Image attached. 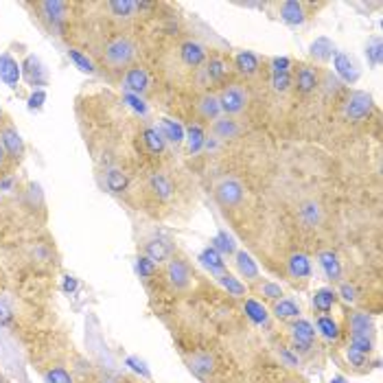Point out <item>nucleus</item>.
Listing matches in <instances>:
<instances>
[{"label": "nucleus", "instance_id": "nucleus-29", "mask_svg": "<svg viewBox=\"0 0 383 383\" xmlns=\"http://www.w3.org/2000/svg\"><path fill=\"white\" fill-rule=\"evenodd\" d=\"M18 75H20V68H18V64L11 60V57L9 55L0 57V79H3L5 83H9V85H16Z\"/></svg>", "mask_w": 383, "mask_h": 383}, {"label": "nucleus", "instance_id": "nucleus-8", "mask_svg": "<svg viewBox=\"0 0 383 383\" xmlns=\"http://www.w3.org/2000/svg\"><path fill=\"white\" fill-rule=\"evenodd\" d=\"M0 140H3V147H5L11 164H20L26 156V147H24L20 132L11 123H7L5 127H0Z\"/></svg>", "mask_w": 383, "mask_h": 383}, {"label": "nucleus", "instance_id": "nucleus-47", "mask_svg": "<svg viewBox=\"0 0 383 383\" xmlns=\"http://www.w3.org/2000/svg\"><path fill=\"white\" fill-rule=\"evenodd\" d=\"M138 270H140V274H152L154 272V263L149 258H140Z\"/></svg>", "mask_w": 383, "mask_h": 383}, {"label": "nucleus", "instance_id": "nucleus-18", "mask_svg": "<svg viewBox=\"0 0 383 383\" xmlns=\"http://www.w3.org/2000/svg\"><path fill=\"white\" fill-rule=\"evenodd\" d=\"M335 70L348 83H355L360 79V68H357L355 60H352V57L346 55V53H337L335 55Z\"/></svg>", "mask_w": 383, "mask_h": 383}, {"label": "nucleus", "instance_id": "nucleus-28", "mask_svg": "<svg viewBox=\"0 0 383 383\" xmlns=\"http://www.w3.org/2000/svg\"><path fill=\"white\" fill-rule=\"evenodd\" d=\"M333 53H335V46H333V42L327 40V38H318V40L311 44V57H313V60H318V62L331 60Z\"/></svg>", "mask_w": 383, "mask_h": 383}, {"label": "nucleus", "instance_id": "nucleus-22", "mask_svg": "<svg viewBox=\"0 0 383 383\" xmlns=\"http://www.w3.org/2000/svg\"><path fill=\"white\" fill-rule=\"evenodd\" d=\"M234 263H237V270L239 274L248 280V283H256L258 280V268L256 263L252 261V256L248 252H237V256H234Z\"/></svg>", "mask_w": 383, "mask_h": 383}, {"label": "nucleus", "instance_id": "nucleus-7", "mask_svg": "<svg viewBox=\"0 0 383 383\" xmlns=\"http://www.w3.org/2000/svg\"><path fill=\"white\" fill-rule=\"evenodd\" d=\"M164 278L167 283L173 287V289H187L193 280V274H191V268H189V263L180 256H171L164 265Z\"/></svg>", "mask_w": 383, "mask_h": 383}, {"label": "nucleus", "instance_id": "nucleus-1", "mask_svg": "<svg viewBox=\"0 0 383 383\" xmlns=\"http://www.w3.org/2000/svg\"><path fill=\"white\" fill-rule=\"evenodd\" d=\"M134 60H136V44L130 38L116 36V38L105 42L103 62L112 70H127L130 66H134Z\"/></svg>", "mask_w": 383, "mask_h": 383}, {"label": "nucleus", "instance_id": "nucleus-38", "mask_svg": "<svg viewBox=\"0 0 383 383\" xmlns=\"http://www.w3.org/2000/svg\"><path fill=\"white\" fill-rule=\"evenodd\" d=\"M46 381L48 383H73V377L64 368H53L46 372Z\"/></svg>", "mask_w": 383, "mask_h": 383}, {"label": "nucleus", "instance_id": "nucleus-39", "mask_svg": "<svg viewBox=\"0 0 383 383\" xmlns=\"http://www.w3.org/2000/svg\"><path fill=\"white\" fill-rule=\"evenodd\" d=\"M125 175L121 173V171H110L107 173V187L112 189V191H123L125 189Z\"/></svg>", "mask_w": 383, "mask_h": 383}, {"label": "nucleus", "instance_id": "nucleus-16", "mask_svg": "<svg viewBox=\"0 0 383 383\" xmlns=\"http://www.w3.org/2000/svg\"><path fill=\"white\" fill-rule=\"evenodd\" d=\"M280 20L289 26H300L307 18L305 14V5L303 3H296V0H287V3L280 5Z\"/></svg>", "mask_w": 383, "mask_h": 383}, {"label": "nucleus", "instance_id": "nucleus-30", "mask_svg": "<svg viewBox=\"0 0 383 383\" xmlns=\"http://www.w3.org/2000/svg\"><path fill=\"white\" fill-rule=\"evenodd\" d=\"M256 291L265 300H280L283 298V287L272 280H256Z\"/></svg>", "mask_w": 383, "mask_h": 383}, {"label": "nucleus", "instance_id": "nucleus-24", "mask_svg": "<svg viewBox=\"0 0 383 383\" xmlns=\"http://www.w3.org/2000/svg\"><path fill=\"white\" fill-rule=\"evenodd\" d=\"M298 217H300V221H303L307 228L320 226V224H322V209H320V204L313 201V199L305 201V204L300 206V211H298Z\"/></svg>", "mask_w": 383, "mask_h": 383}, {"label": "nucleus", "instance_id": "nucleus-42", "mask_svg": "<svg viewBox=\"0 0 383 383\" xmlns=\"http://www.w3.org/2000/svg\"><path fill=\"white\" fill-rule=\"evenodd\" d=\"M289 85H291L289 73H274V90H278V93H285Z\"/></svg>", "mask_w": 383, "mask_h": 383}, {"label": "nucleus", "instance_id": "nucleus-48", "mask_svg": "<svg viewBox=\"0 0 383 383\" xmlns=\"http://www.w3.org/2000/svg\"><path fill=\"white\" fill-rule=\"evenodd\" d=\"M217 243H219V248H221V250H226V252H232V250H234V246H232V241L228 239V234H224V232L219 234V239H217Z\"/></svg>", "mask_w": 383, "mask_h": 383}, {"label": "nucleus", "instance_id": "nucleus-34", "mask_svg": "<svg viewBox=\"0 0 383 383\" xmlns=\"http://www.w3.org/2000/svg\"><path fill=\"white\" fill-rule=\"evenodd\" d=\"M217 280L232 293V296H246V285L239 278H234L232 274H219Z\"/></svg>", "mask_w": 383, "mask_h": 383}, {"label": "nucleus", "instance_id": "nucleus-12", "mask_svg": "<svg viewBox=\"0 0 383 383\" xmlns=\"http://www.w3.org/2000/svg\"><path fill=\"white\" fill-rule=\"evenodd\" d=\"M180 60L184 66L189 68H197L201 64H206L209 60V53H206V46L195 42V40H187L182 46H180Z\"/></svg>", "mask_w": 383, "mask_h": 383}, {"label": "nucleus", "instance_id": "nucleus-15", "mask_svg": "<svg viewBox=\"0 0 383 383\" xmlns=\"http://www.w3.org/2000/svg\"><path fill=\"white\" fill-rule=\"evenodd\" d=\"M173 256V248L164 239H152L145 243V258H149L154 265L156 263H167Z\"/></svg>", "mask_w": 383, "mask_h": 383}, {"label": "nucleus", "instance_id": "nucleus-37", "mask_svg": "<svg viewBox=\"0 0 383 383\" xmlns=\"http://www.w3.org/2000/svg\"><path fill=\"white\" fill-rule=\"evenodd\" d=\"M246 309H248V315H250L256 324H265V320H268V313H265V309H263L258 303H254V300H248Z\"/></svg>", "mask_w": 383, "mask_h": 383}, {"label": "nucleus", "instance_id": "nucleus-27", "mask_svg": "<svg viewBox=\"0 0 383 383\" xmlns=\"http://www.w3.org/2000/svg\"><path fill=\"white\" fill-rule=\"evenodd\" d=\"M335 291L333 289H318L315 291V296H313V307H315V311H320V313H329L331 309H333V305H335Z\"/></svg>", "mask_w": 383, "mask_h": 383}, {"label": "nucleus", "instance_id": "nucleus-26", "mask_svg": "<svg viewBox=\"0 0 383 383\" xmlns=\"http://www.w3.org/2000/svg\"><path fill=\"white\" fill-rule=\"evenodd\" d=\"M272 313L278 320H293V318H300V307L293 300H289V298H280V300L274 303Z\"/></svg>", "mask_w": 383, "mask_h": 383}, {"label": "nucleus", "instance_id": "nucleus-50", "mask_svg": "<svg viewBox=\"0 0 383 383\" xmlns=\"http://www.w3.org/2000/svg\"><path fill=\"white\" fill-rule=\"evenodd\" d=\"M331 383H346V381H344V379H342V377H335V379H333V381H331Z\"/></svg>", "mask_w": 383, "mask_h": 383}, {"label": "nucleus", "instance_id": "nucleus-6", "mask_svg": "<svg viewBox=\"0 0 383 383\" xmlns=\"http://www.w3.org/2000/svg\"><path fill=\"white\" fill-rule=\"evenodd\" d=\"M36 9L40 11V20L46 24L48 31L57 33L66 22L68 5L57 3V0H46V3H36Z\"/></svg>", "mask_w": 383, "mask_h": 383}, {"label": "nucleus", "instance_id": "nucleus-44", "mask_svg": "<svg viewBox=\"0 0 383 383\" xmlns=\"http://www.w3.org/2000/svg\"><path fill=\"white\" fill-rule=\"evenodd\" d=\"M162 127L167 130V136H169V140H175V142H178V140L182 138V132H180V127H173V125H171L167 119H164Z\"/></svg>", "mask_w": 383, "mask_h": 383}, {"label": "nucleus", "instance_id": "nucleus-13", "mask_svg": "<svg viewBox=\"0 0 383 383\" xmlns=\"http://www.w3.org/2000/svg\"><path fill=\"white\" fill-rule=\"evenodd\" d=\"M195 110H197L199 119L206 121V123H213V121H217L219 116H221V107H219L217 95H211V93H206V95H201V97L197 99Z\"/></svg>", "mask_w": 383, "mask_h": 383}, {"label": "nucleus", "instance_id": "nucleus-4", "mask_svg": "<svg viewBox=\"0 0 383 383\" xmlns=\"http://www.w3.org/2000/svg\"><path fill=\"white\" fill-rule=\"evenodd\" d=\"M246 199V189L237 178H221L215 184V201L224 211H234Z\"/></svg>", "mask_w": 383, "mask_h": 383}, {"label": "nucleus", "instance_id": "nucleus-5", "mask_svg": "<svg viewBox=\"0 0 383 383\" xmlns=\"http://www.w3.org/2000/svg\"><path fill=\"white\" fill-rule=\"evenodd\" d=\"M374 110V103H372V97L364 90H352L344 105H342V114H344V119L346 121H352V123H362L366 121L368 116L372 114Z\"/></svg>", "mask_w": 383, "mask_h": 383}, {"label": "nucleus", "instance_id": "nucleus-32", "mask_svg": "<svg viewBox=\"0 0 383 383\" xmlns=\"http://www.w3.org/2000/svg\"><path fill=\"white\" fill-rule=\"evenodd\" d=\"M226 62L221 57H211V60H206V75H209L211 81H221L226 77Z\"/></svg>", "mask_w": 383, "mask_h": 383}, {"label": "nucleus", "instance_id": "nucleus-46", "mask_svg": "<svg viewBox=\"0 0 383 383\" xmlns=\"http://www.w3.org/2000/svg\"><path fill=\"white\" fill-rule=\"evenodd\" d=\"M340 293H342V298H344L346 303H352V300H355V289H352L348 283H342V285H340Z\"/></svg>", "mask_w": 383, "mask_h": 383}, {"label": "nucleus", "instance_id": "nucleus-35", "mask_svg": "<svg viewBox=\"0 0 383 383\" xmlns=\"http://www.w3.org/2000/svg\"><path fill=\"white\" fill-rule=\"evenodd\" d=\"M201 263H204L211 272H217V274L224 272V261H221V256H219L215 250H211V248L201 252Z\"/></svg>", "mask_w": 383, "mask_h": 383}, {"label": "nucleus", "instance_id": "nucleus-2", "mask_svg": "<svg viewBox=\"0 0 383 383\" xmlns=\"http://www.w3.org/2000/svg\"><path fill=\"white\" fill-rule=\"evenodd\" d=\"M350 348H355L364 355H370L372 350V344H374V324H372V318L357 311L350 315Z\"/></svg>", "mask_w": 383, "mask_h": 383}, {"label": "nucleus", "instance_id": "nucleus-21", "mask_svg": "<svg viewBox=\"0 0 383 383\" xmlns=\"http://www.w3.org/2000/svg\"><path fill=\"white\" fill-rule=\"evenodd\" d=\"M234 66H237V70L246 77H254L261 68L258 64V57L250 51H241L237 53V57H234Z\"/></svg>", "mask_w": 383, "mask_h": 383}, {"label": "nucleus", "instance_id": "nucleus-43", "mask_svg": "<svg viewBox=\"0 0 383 383\" xmlns=\"http://www.w3.org/2000/svg\"><path fill=\"white\" fill-rule=\"evenodd\" d=\"M320 85H324V90H327L329 95H331V93L335 95V93L340 90V81H337L331 73L324 75V81H320Z\"/></svg>", "mask_w": 383, "mask_h": 383}, {"label": "nucleus", "instance_id": "nucleus-45", "mask_svg": "<svg viewBox=\"0 0 383 383\" xmlns=\"http://www.w3.org/2000/svg\"><path fill=\"white\" fill-rule=\"evenodd\" d=\"M9 167H11V160H9V156H7V152H5L3 140H0V175L7 173V169H9Z\"/></svg>", "mask_w": 383, "mask_h": 383}, {"label": "nucleus", "instance_id": "nucleus-3", "mask_svg": "<svg viewBox=\"0 0 383 383\" xmlns=\"http://www.w3.org/2000/svg\"><path fill=\"white\" fill-rule=\"evenodd\" d=\"M217 101H219L221 114L234 119V116H239L241 112H246L250 95L246 90V85H241V83H228V85L221 88V93L217 95Z\"/></svg>", "mask_w": 383, "mask_h": 383}, {"label": "nucleus", "instance_id": "nucleus-49", "mask_svg": "<svg viewBox=\"0 0 383 383\" xmlns=\"http://www.w3.org/2000/svg\"><path fill=\"white\" fill-rule=\"evenodd\" d=\"M7 123H11V121H9V116L5 114V110H3V107H0V127H5Z\"/></svg>", "mask_w": 383, "mask_h": 383}, {"label": "nucleus", "instance_id": "nucleus-14", "mask_svg": "<svg viewBox=\"0 0 383 383\" xmlns=\"http://www.w3.org/2000/svg\"><path fill=\"white\" fill-rule=\"evenodd\" d=\"M287 272L293 280H307L311 278V261L303 252H293L287 258Z\"/></svg>", "mask_w": 383, "mask_h": 383}, {"label": "nucleus", "instance_id": "nucleus-19", "mask_svg": "<svg viewBox=\"0 0 383 383\" xmlns=\"http://www.w3.org/2000/svg\"><path fill=\"white\" fill-rule=\"evenodd\" d=\"M189 368L199 379H209L215 372V357L209 355V352H197V355L189 360Z\"/></svg>", "mask_w": 383, "mask_h": 383}, {"label": "nucleus", "instance_id": "nucleus-23", "mask_svg": "<svg viewBox=\"0 0 383 383\" xmlns=\"http://www.w3.org/2000/svg\"><path fill=\"white\" fill-rule=\"evenodd\" d=\"M107 9L112 11L116 20H132L140 7L134 0H112V3H107Z\"/></svg>", "mask_w": 383, "mask_h": 383}, {"label": "nucleus", "instance_id": "nucleus-36", "mask_svg": "<svg viewBox=\"0 0 383 383\" xmlns=\"http://www.w3.org/2000/svg\"><path fill=\"white\" fill-rule=\"evenodd\" d=\"M366 55H368V62H370L372 66H379V64H381V38H372V40L368 42Z\"/></svg>", "mask_w": 383, "mask_h": 383}, {"label": "nucleus", "instance_id": "nucleus-17", "mask_svg": "<svg viewBox=\"0 0 383 383\" xmlns=\"http://www.w3.org/2000/svg\"><path fill=\"white\" fill-rule=\"evenodd\" d=\"M211 132L219 140H230V138H237L241 134V127H239L237 121L230 119V116H219L217 121H213Z\"/></svg>", "mask_w": 383, "mask_h": 383}, {"label": "nucleus", "instance_id": "nucleus-10", "mask_svg": "<svg viewBox=\"0 0 383 383\" xmlns=\"http://www.w3.org/2000/svg\"><path fill=\"white\" fill-rule=\"evenodd\" d=\"M291 337H293V346L300 352H309L315 340V329L311 327V322L307 320H296L291 324Z\"/></svg>", "mask_w": 383, "mask_h": 383}, {"label": "nucleus", "instance_id": "nucleus-9", "mask_svg": "<svg viewBox=\"0 0 383 383\" xmlns=\"http://www.w3.org/2000/svg\"><path fill=\"white\" fill-rule=\"evenodd\" d=\"M293 85L300 95H311L320 88V70L311 64H298L293 73Z\"/></svg>", "mask_w": 383, "mask_h": 383}, {"label": "nucleus", "instance_id": "nucleus-41", "mask_svg": "<svg viewBox=\"0 0 383 383\" xmlns=\"http://www.w3.org/2000/svg\"><path fill=\"white\" fill-rule=\"evenodd\" d=\"M68 55H70V60H73L83 73H95V66L90 64V60H85V57H83L81 53H77V51H68Z\"/></svg>", "mask_w": 383, "mask_h": 383}, {"label": "nucleus", "instance_id": "nucleus-33", "mask_svg": "<svg viewBox=\"0 0 383 383\" xmlns=\"http://www.w3.org/2000/svg\"><path fill=\"white\" fill-rule=\"evenodd\" d=\"M318 331L327 337V340H337L340 337V329H337V324L333 318L329 315H320L318 318Z\"/></svg>", "mask_w": 383, "mask_h": 383}, {"label": "nucleus", "instance_id": "nucleus-11", "mask_svg": "<svg viewBox=\"0 0 383 383\" xmlns=\"http://www.w3.org/2000/svg\"><path fill=\"white\" fill-rule=\"evenodd\" d=\"M149 88V75L142 66H130L123 75V90L132 95H145Z\"/></svg>", "mask_w": 383, "mask_h": 383}, {"label": "nucleus", "instance_id": "nucleus-20", "mask_svg": "<svg viewBox=\"0 0 383 383\" xmlns=\"http://www.w3.org/2000/svg\"><path fill=\"white\" fill-rule=\"evenodd\" d=\"M318 261H320V265H322L324 274H327V278H331L333 283H340V280H342V265H340L335 252L324 250V252L318 254Z\"/></svg>", "mask_w": 383, "mask_h": 383}, {"label": "nucleus", "instance_id": "nucleus-31", "mask_svg": "<svg viewBox=\"0 0 383 383\" xmlns=\"http://www.w3.org/2000/svg\"><path fill=\"white\" fill-rule=\"evenodd\" d=\"M142 140H145L147 149H149L152 154H160V152L164 149V136H162V132H158V130H154V127L145 130Z\"/></svg>", "mask_w": 383, "mask_h": 383}, {"label": "nucleus", "instance_id": "nucleus-25", "mask_svg": "<svg viewBox=\"0 0 383 383\" xmlns=\"http://www.w3.org/2000/svg\"><path fill=\"white\" fill-rule=\"evenodd\" d=\"M149 191L158 197V199H169L171 193H173V184L167 175L162 173H154L149 178Z\"/></svg>", "mask_w": 383, "mask_h": 383}, {"label": "nucleus", "instance_id": "nucleus-40", "mask_svg": "<svg viewBox=\"0 0 383 383\" xmlns=\"http://www.w3.org/2000/svg\"><path fill=\"white\" fill-rule=\"evenodd\" d=\"M346 357H348V362H350L352 366H357V368L368 366V355H364V352H360V350H355V348H350V346H348V350H346Z\"/></svg>", "mask_w": 383, "mask_h": 383}]
</instances>
